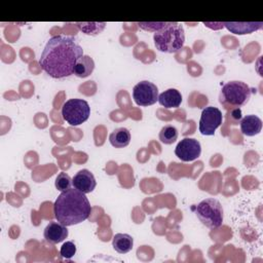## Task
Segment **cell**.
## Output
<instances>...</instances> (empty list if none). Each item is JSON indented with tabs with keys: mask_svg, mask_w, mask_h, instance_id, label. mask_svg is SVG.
<instances>
[{
	"mask_svg": "<svg viewBox=\"0 0 263 263\" xmlns=\"http://www.w3.org/2000/svg\"><path fill=\"white\" fill-rule=\"evenodd\" d=\"M83 55L82 47L71 36H52L39 59L42 70L50 77L61 79L73 74L76 62Z\"/></svg>",
	"mask_w": 263,
	"mask_h": 263,
	"instance_id": "6da1fadb",
	"label": "cell"
},
{
	"mask_svg": "<svg viewBox=\"0 0 263 263\" xmlns=\"http://www.w3.org/2000/svg\"><path fill=\"white\" fill-rule=\"evenodd\" d=\"M90 213L91 206L87 197L75 188L62 192L53 204V214L57 221L65 226L83 222L89 217Z\"/></svg>",
	"mask_w": 263,
	"mask_h": 263,
	"instance_id": "7a4b0ae2",
	"label": "cell"
},
{
	"mask_svg": "<svg viewBox=\"0 0 263 263\" xmlns=\"http://www.w3.org/2000/svg\"><path fill=\"white\" fill-rule=\"evenodd\" d=\"M154 45L157 50L166 53H174L184 46L185 32L179 23L167 22V25L153 35Z\"/></svg>",
	"mask_w": 263,
	"mask_h": 263,
	"instance_id": "3957f363",
	"label": "cell"
},
{
	"mask_svg": "<svg viewBox=\"0 0 263 263\" xmlns=\"http://www.w3.org/2000/svg\"><path fill=\"white\" fill-rule=\"evenodd\" d=\"M251 95L252 89L247 83L233 80L222 86L219 95V101L226 110L238 109L249 102Z\"/></svg>",
	"mask_w": 263,
	"mask_h": 263,
	"instance_id": "277c9868",
	"label": "cell"
},
{
	"mask_svg": "<svg viewBox=\"0 0 263 263\" xmlns=\"http://www.w3.org/2000/svg\"><path fill=\"white\" fill-rule=\"evenodd\" d=\"M195 215L199 221L210 229L218 228L223 223V208L216 198H205L195 208Z\"/></svg>",
	"mask_w": 263,
	"mask_h": 263,
	"instance_id": "5b68a950",
	"label": "cell"
},
{
	"mask_svg": "<svg viewBox=\"0 0 263 263\" xmlns=\"http://www.w3.org/2000/svg\"><path fill=\"white\" fill-rule=\"evenodd\" d=\"M90 115V107L85 100L70 99L62 107V116L71 125H79L85 122Z\"/></svg>",
	"mask_w": 263,
	"mask_h": 263,
	"instance_id": "8992f818",
	"label": "cell"
},
{
	"mask_svg": "<svg viewBox=\"0 0 263 263\" xmlns=\"http://www.w3.org/2000/svg\"><path fill=\"white\" fill-rule=\"evenodd\" d=\"M158 96L157 86L148 80L140 81L133 88L134 101L139 106L147 107L155 104L158 101Z\"/></svg>",
	"mask_w": 263,
	"mask_h": 263,
	"instance_id": "52a82bcc",
	"label": "cell"
},
{
	"mask_svg": "<svg viewBox=\"0 0 263 263\" xmlns=\"http://www.w3.org/2000/svg\"><path fill=\"white\" fill-rule=\"evenodd\" d=\"M222 112L213 106L205 107L199 119V132L203 136H213L215 130L222 124Z\"/></svg>",
	"mask_w": 263,
	"mask_h": 263,
	"instance_id": "ba28073f",
	"label": "cell"
},
{
	"mask_svg": "<svg viewBox=\"0 0 263 263\" xmlns=\"http://www.w3.org/2000/svg\"><path fill=\"white\" fill-rule=\"evenodd\" d=\"M201 146L200 143L192 138H184L181 140L176 148L175 154L182 161H192L200 156Z\"/></svg>",
	"mask_w": 263,
	"mask_h": 263,
	"instance_id": "9c48e42d",
	"label": "cell"
},
{
	"mask_svg": "<svg viewBox=\"0 0 263 263\" xmlns=\"http://www.w3.org/2000/svg\"><path fill=\"white\" fill-rule=\"evenodd\" d=\"M72 185L75 189L86 194L93 191L97 186V181L92 173H90L86 168H83L76 173V175L72 179Z\"/></svg>",
	"mask_w": 263,
	"mask_h": 263,
	"instance_id": "30bf717a",
	"label": "cell"
},
{
	"mask_svg": "<svg viewBox=\"0 0 263 263\" xmlns=\"http://www.w3.org/2000/svg\"><path fill=\"white\" fill-rule=\"evenodd\" d=\"M67 226L60 222H50L44 228L43 236L49 243H59L68 237Z\"/></svg>",
	"mask_w": 263,
	"mask_h": 263,
	"instance_id": "8fae6325",
	"label": "cell"
},
{
	"mask_svg": "<svg viewBox=\"0 0 263 263\" xmlns=\"http://www.w3.org/2000/svg\"><path fill=\"white\" fill-rule=\"evenodd\" d=\"M223 27L233 34L245 35L253 33L263 27L262 22H224Z\"/></svg>",
	"mask_w": 263,
	"mask_h": 263,
	"instance_id": "7c38bea8",
	"label": "cell"
},
{
	"mask_svg": "<svg viewBox=\"0 0 263 263\" xmlns=\"http://www.w3.org/2000/svg\"><path fill=\"white\" fill-rule=\"evenodd\" d=\"M262 129V120L254 114L246 115L240 120V130L247 137L258 135Z\"/></svg>",
	"mask_w": 263,
	"mask_h": 263,
	"instance_id": "4fadbf2b",
	"label": "cell"
},
{
	"mask_svg": "<svg viewBox=\"0 0 263 263\" xmlns=\"http://www.w3.org/2000/svg\"><path fill=\"white\" fill-rule=\"evenodd\" d=\"M158 103L166 109L178 108L182 103V95L176 88H168L158 96Z\"/></svg>",
	"mask_w": 263,
	"mask_h": 263,
	"instance_id": "5bb4252c",
	"label": "cell"
},
{
	"mask_svg": "<svg viewBox=\"0 0 263 263\" xmlns=\"http://www.w3.org/2000/svg\"><path fill=\"white\" fill-rule=\"evenodd\" d=\"M113 249L119 254H126L134 247V238L126 233H117L112 239Z\"/></svg>",
	"mask_w": 263,
	"mask_h": 263,
	"instance_id": "9a60e30c",
	"label": "cell"
},
{
	"mask_svg": "<svg viewBox=\"0 0 263 263\" xmlns=\"http://www.w3.org/2000/svg\"><path fill=\"white\" fill-rule=\"evenodd\" d=\"M95 69V62L89 55H82L75 64L73 74L80 78H85L92 73Z\"/></svg>",
	"mask_w": 263,
	"mask_h": 263,
	"instance_id": "2e32d148",
	"label": "cell"
},
{
	"mask_svg": "<svg viewBox=\"0 0 263 263\" xmlns=\"http://www.w3.org/2000/svg\"><path fill=\"white\" fill-rule=\"evenodd\" d=\"M109 141L115 148H124L130 142V133L125 127H118L110 134Z\"/></svg>",
	"mask_w": 263,
	"mask_h": 263,
	"instance_id": "e0dca14e",
	"label": "cell"
},
{
	"mask_svg": "<svg viewBox=\"0 0 263 263\" xmlns=\"http://www.w3.org/2000/svg\"><path fill=\"white\" fill-rule=\"evenodd\" d=\"M178 139V129L171 124L164 125L159 132V140L161 143L170 145Z\"/></svg>",
	"mask_w": 263,
	"mask_h": 263,
	"instance_id": "ac0fdd59",
	"label": "cell"
},
{
	"mask_svg": "<svg viewBox=\"0 0 263 263\" xmlns=\"http://www.w3.org/2000/svg\"><path fill=\"white\" fill-rule=\"evenodd\" d=\"M77 27L86 35H98L106 27V23H76Z\"/></svg>",
	"mask_w": 263,
	"mask_h": 263,
	"instance_id": "d6986e66",
	"label": "cell"
},
{
	"mask_svg": "<svg viewBox=\"0 0 263 263\" xmlns=\"http://www.w3.org/2000/svg\"><path fill=\"white\" fill-rule=\"evenodd\" d=\"M54 185H55V188L61 191V192H64V191H67L71 188L72 186V179L70 178V176L64 172H61L58 177L55 178V182H54Z\"/></svg>",
	"mask_w": 263,
	"mask_h": 263,
	"instance_id": "ffe728a7",
	"label": "cell"
},
{
	"mask_svg": "<svg viewBox=\"0 0 263 263\" xmlns=\"http://www.w3.org/2000/svg\"><path fill=\"white\" fill-rule=\"evenodd\" d=\"M167 25V22H139L138 26L145 30L150 32H158L161 29H163Z\"/></svg>",
	"mask_w": 263,
	"mask_h": 263,
	"instance_id": "44dd1931",
	"label": "cell"
},
{
	"mask_svg": "<svg viewBox=\"0 0 263 263\" xmlns=\"http://www.w3.org/2000/svg\"><path fill=\"white\" fill-rule=\"evenodd\" d=\"M60 254L65 259H71L76 254V246L73 241H66L60 250Z\"/></svg>",
	"mask_w": 263,
	"mask_h": 263,
	"instance_id": "7402d4cb",
	"label": "cell"
}]
</instances>
